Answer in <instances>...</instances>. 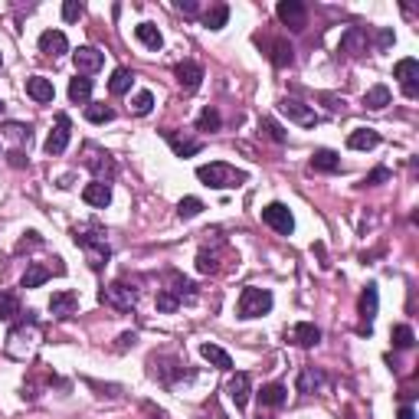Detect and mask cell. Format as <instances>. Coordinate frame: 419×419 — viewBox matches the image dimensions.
I'll return each mask as SVG.
<instances>
[{"mask_svg":"<svg viewBox=\"0 0 419 419\" xmlns=\"http://www.w3.org/2000/svg\"><path fill=\"white\" fill-rule=\"evenodd\" d=\"M73 240L75 246L86 253V262H89V269L92 272H102L105 266H108V259H112V246H108V236H105V229L102 223H86V226H79L73 233Z\"/></svg>","mask_w":419,"mask_h":419,"instance_id":"cell-1","label":"cell"},{"mask_svg":"<svg viewBox=\"0 0 419 419\" xmlns=\"http://www.w3.org/2000/svg\"><path fill=\"white\" fill-rule=\"evenodd\" d=\"M40 338H43L40 321H36V314H33V312H27L23 318H20V325L7 334V357L27 360L33 354V347L40 344Z\"/></svg>","mask_w":419,"mask_h":419,"instance_id":"cell-2","label":"cell"},{"mask_svg":"<svg viewBox=\"0 0 419 419\" xmlns=\"http://www.w3.org/2000/svg\"><path fill=\"white\" fill-rule=\"evenodd\" d=\"M148 374L157 380V383H164V387H177L180 380H194V374L187 370V364L180 357H170V354H151L148 357Z\"/></svg>","mask_w":419,"mask_h":419,"instance_id":"cell-3","label":"cell"},{"mask_svg":"<svg viewBox=\"0 0 419 419\" xmlns=\"http://www.w3.org/2000/svg\"><path fill=\"white\" fill-rule=\"evenodd\" d=\"M196 180L207 183V187H213V190H229V187H242V183H246V174L236 170V167L223 164V161H213V164L196 167Z\"/></svg>","mask_w":419,"mask_h":419,"instance_id":"cell-4","label":"cell"},{"mask_svg":"<svg viewBox=\"0 0 419 419\" xmlns=\"http://www.w3.org/2000/svg\"><path fill=\"white\" fill-rule=\"evenodd\" d=\"M272 305H275V299H272L269 288H255V285H249V288H242L240 292V305H236V312H240V318H262V314L272 312Z\"/></svg>","mask_w":419,"mask_h":419,"instance_id":"cell-5","label":"cell"},{"mask_svg":"<svg viewBox=\"0 0 419 419\" xmlns=\"http://www.w3.org/2000/svg\"><path fill=\"white\" fill-rule=\"evenodd\" d=\"M82 164L89 167L92 174H95V180H102V183H108V180L118 177V164H115V157H112L105 148H99V144H86V148H82Z\"/></svg>","mask_w":419,"mask_h":419,"instance_id":"cell-6","label":"cell"},{"mask_svg":"<svg viewBox=\"0 0 419 419\" xmlns=\"http://www.w3.org/2000/svg\"><path fill=\"white\" fill-rule=\"evenodd\" d=\"M99 301L108 305V308H115V312H131L138 305V288H131L125 282H112L99 292Z\"/></svg>","mask_w":419,"mask_h":419,"instance_id":"cell-7","label":"cell"},{"mask_svg":"<svg viewBox=\"0 0 419 419\" xmlns=\"http://www.w3.org/2000/svg\"><path fill=\"white\" fill-rule=\"evenodd\" d=\"M377 308H380V292L377 285L370 282L364 292H360V301H357V314H360V334H370L374 331V318H377Z\"/></svg>","mask_w":419,"mask_h":419,"instance_id":"cell-8","label":"cell"},{"mask_svg":"<svg viewBox=\"0 0 419 419\" xmlns=\"http://www.w3.org/2000/svg\"><path fill=\"white\" fill-rule=\"evenodd\" d=\"M262 223L272 226L279 236H288L295 229V216L288 213L285 203H269V207H262Z\"/></svg>","mask_w":419,"mask_h":419,"instance_id":"cell-9","label":"cell"},{"mask_svg":"<svg viewBox=\"0 0 419 419\" xmlns=\"http://www.w3.org/2000/svg\"><path fill=\"white\" fill-rule=\"evenodd\" d=\"M393 75L400 79V86H403V95L406 99H416L419 95V60H413V56H406V60H400L396 66H393Z\"/></svg>","mask_w":419,"mask_h":419,"instance_id":"cell-10","label":"cell"},{"mask_svg":"<svg viewBox=\"0 0 419 419\" xmlns=\"http://www.w3.org/2000/svg\"><path fill=\"white\" fill-rule=\"evenodd\" d=\"M279 112L288 115V121H295V125H305V128H314L318 125V115H314L312 105L299 102V99H282L279 102Z\"/></svg>","mask_w":419,"mask_h":419,"instance_id":"cell-11","label":"cell"},{"mask_svg":"<svg viewBox=\"0 0 419 419\" xmlns=\"http://www.w3.org/2000/svg\"><path fill=\"white\" fill-rule=\"evenodd\" d=\"M69 131H73V121H69V115H56V128L49 131V138H46V154L49 157H56V154H62L66 151V144H69Z\"/></svg>","mask_w":419,"mask_h":419,"instance_id":"cell-12","label":"cell"},{"mask_svg":"<svg viewBox=\"0 0 419 419\" xmlns=\"http://www.w3.org/2000/svg\"><path fill=\"white\" fill-rule=\"evenodd\" d=\"M275 14H279V20H282L288 30H305V23H308V10H305L301 0H282L275 7Z\"/></svg>","mask_w":419,"mask_h":419,"instance_id":"cell-13","label":"cell"},{"mask_svg":"<svg viewBox=\"0 0 419 419\" xmlns=\"http://www.w3.org/2000/svg\"><path fill=\"white\" fill-rule=\"evenodd\" d=\"M73 62H75V73L79 75H89V73H99L105 62V53L95 49V46H79L73 53Z\"/></svg>","mask_w":419,"mask_h":419,"instance_id":"cell-14","label":"cell"},{"mask_svg":"<svg viewBox=\"0 0 419 419\" xmlns=\"http://www.w3.org/2000/svg\"><path fill=\"white\" fill-rule=\"evenodd\" d=\"M220 255H229L223 240L216 242V246H203V249L196 253V269L203 272V275H216V272L223 269V266H220Z\"/></svg>","mask_w":419,"mask_h":419,"instance_id":"cell-15","label":"cell"},{"mask_svg":"<svg viewBox=\"0 0 419 419\" xmlns=\"http://www.w3.org/2000/svg\"><path fill=\"white\" fill-rule=\"evenodd\" d=\"M174 75H177V82H180V89L183 92H196L200 89V82H203V66L194 60H183L174 66Z\"/></svg>","mask_w":419,"mask_h":419,"instance_id":"cell-16","label":"cell"},{"mask_svg":"<svg viewBox=\"0 0 419 419\" xmlns=\"http://www.w3.org/2000/svg\"><path fill=\"white\" fill-rule=\"evenodd\" d=\"M75 312H79V295H75V292H53V299H49V314H53V318L66 321V318H73Z\"/></svg>","mask_w":419,"mask_h":419,"instance_id":"cell-17","label":"cell"},{"mask_svg":"<svg viewBox=\"0 0 419 419\" xmlns=\"http://www.w3.org/2000/svg\"><path fill=\"white\" fill-rule=\"evenodd\" d=\"M40 53L49 56V60H60L62 53H69V40H66V33L62 30H46L40 36Z\"/></svg>","mask_w":419,"mask_h":419,"instance_id":"cell-18","label":"cell"},{"mask_svg":"<svg viewBox=\"0 0 419 419\" xmlns=\"http://www.w3.org/2000/svg\"><path fill=\"white\" fill-rule=\"evenodd\" d=\"M344 56H364L367 53V33L360 30V27H347L344 30V36H341V46H338Z\"/></svg>","mask_w":419,"mask_h":419,"instance_id":"cell-19","label":"cell"},{"mask_svg":"<svg viewBox=\"0 0 419 419\" xmlns=\"http://www.w3.org/2000/svg\"><path fill=\"white\" fill-rule=\"evenodd\" d=\"M226 393H229V400L236 403V409H246L249 403V393H253V380L249 374H236L229 383H226Z\"/></svg>","mask_w":419,"mask_h":419,"instance_id":"cell-20","label":"cell"},{"mask_svg":"<svg viewBox=\"0 0 419 419\" xmlns=\"http://www.w3.org/2000/svg\"><path fill=\"white\" fill-rule=\"evenodd\" d=\"M82 200L95 210H105L112 203V187L102 183V180H92V183H86V190H82Z\"/></svg>","mask_w":419,"mask_h":419,"instance_id":"cell-21","label":"cell"},{"mask_svg":"<svg viewBox=\"0 0 419 419\" xmlns=\"http://www.w3.org/2000/svg\"><path fill=\"white\" fill-rule=\"evenodd\" d=\"M325 383H328L325 370H318V367H301L299 383H295V387H299V393H321Z\"/></svg>","mask_w":419,"mask_h":419,"instance_id":"cell-22","label":"cell"},{"mask_svg":"<svg viewBox=\"0 0 419 419\" xmlns=\"http://www.w3.org/2000/svg\"><path fill=\"white\" fill-rule=\"evenodd\" d=\"M164 138H167V144L174 148L177 157H194V154H200V148H203L200 138H180L177 131H164Z\"/></svg>","mask_w":419,"mask_h":419,"instance_id":"cell-23","label":"cell"},{"mask_svg":"<svg viewBox=\"0 0 419 419\" xmlns=\"http://www.w3.org/2000/svg\"><path fill=\"white\" fill-rule=\"evenodd\" d=\"M167 282H170V288H164V292H170L180 305L196 299V285L190 282V279H183V275H177V272H170V275H167Z\"/></svg>","mask_w":419,"mask_h":419,"instance_id":"cell-24","label":"cell"},{"mask_svg":"<svg viewBox=\"0 0 419 419\" xmlns=\"http://www.w3.org/2000/svg\"><path fill=\"white\" fill-rule=\"evenodd\" d=\"M27 95H30L33 102H53V95H56V89H53V82L46 79V75H33V79H27Z\"/></svg>","mask_w":419,"mask_h":419,"instance_id":"cell-25","label":"cell"},{"mask_svg":"<svg viewBox=\"0 0 419 419\" xmlns=\"http://www.w3.org/2000/svg\"><path fill=\"white\" fill-rule=\"evenodd\" d=\"M377 144H380V131H374V128H357V131L347 135V148L351 151H370Z\"/></svg>","mask_w":419,"mask_h":419,"instance_id":"cell-26","label":"cell"},{"mask_svg":"<svg viewBox=\"0 0 419 419\" xmlns=\"http://www.w3.org/2000/svg\"><path fill=\"white\" fill-rule=\"evenodd\" d=\"M312 170H321V174H338L341 170V157L328 148H318L312 154Z\"/></svg>","mask_w":419,"mask_h":419,"instance_id":"cell-27","label":"cell"},{"mask_svg":"<svg viewBox=\"0 0 419 419\" xmlns=\"http://www.w3.org/2000/svg\"><path fill=\"white\" fill-rule=\"evenodd\" d=\"M292 341H295L299 347H314L318 341H321V328L312 325V321H301V325L292 328Z\"/></svg>","mask_w":419,"mask_h":419,"instance_id":"cell-28","label":"cell"},{"mask_svg":"<svg viewBox=\"0 0 419 419\" xmlns=\"http://www.w3.org/2000/svg\"><path fill=\"white\" fill-rule=\"evenodd\" d=\"M259 403L269 406V409H279V406L288 403V390L282 383H266V387L259 390Z\"/></svg>","mask_w":419,"mask_h":419,"instance_id":"cell-29","label":"cell"},{"mask_svg":"<svg viewBox=\"0 0 419 419\" xmlns=\"http://www.w3.org/2000/svg\"><path fill=\"white\" fill-rule=\"evenodd\" d=\"M135 36H138V43L148 46V49H154V53L164 46V36H161V30H157L154 23H138V27H135Z\"/></svg>","mask_w":419,"mask_h":419,"instance_id":"cell-30","label":"cell"},{"mask_svg":"<svg viewBox=\"0 0 419 419\" xmlns=\"http://www.w3.org/2000/svg\"><path fill=\"white\" fill-rule=\"evenodd\" d=\"M200 354H203V360H210L216 370H233V357L226 354L223 347L216 344H200Z\"/></svg>","mask_w":419,"mask_h":419,"instance_id":"cell-31","label":"cell"},{"mask_svg":"<svg viewBox=\"0 0 419 419\" xmlns=\"http://www.w3.org/2000/svg\"><path fill=\"white\" fill-rule=\"evenodd\" d=\"M69 99L75 105H86L92 99V79L89 75H75L73 82H69Z\"/></svg>","mask_w":419,"mask_h":419,"instance_id":"cell-32","label":"cell"},{"mask_svg":"<svg viewBox=\"0 0 419 419\" xmlns=\"http://www.w3.org/2000/svg\"><path fill=\"white\" fill-rule=\"evenodd\" d=\"M390 99H393V95H390L387 86H374V89L364 92V105H367L370 112H380V108H387Z\"/></svg>","mask_w":419,"mask_h":419,"instance_id":"cell-33","label":"cell"},{"mask_svg":"<svg viewBox=\"0 0 419 419\" xmlns=\"http://www.w3.org/2000/svg\"><path fill=\"white\" fill-rule=\"evenodd\" d=\"M226 20H229V7H226V3H213L207 14H203V23H207V30H223Z\"/></svg>","mask_w":419,"mask_h":419,"instance_id":"cell-34","label":"cell"},{"mask_svg":"<svg viewBox=\"0 0 419 419\" xmlns=\"http://www.w3.org/2000/svg\"><path fill=\"white\" fill-rule=\"evenodd\" d=\"M131 82H135V73H131V69H115L112 79H108V92H112V95H125V92L131 89Z\"/></svg>","mask_w":419,"mask_h":419,"instance_id":"cell-35","label":"cell"},{"mask_svg":"<svg viewBox=\"0 0 419 419\" xmlns=\"http://www.w3.org/2000/svg\"><path fill=\"white\" fill-rule=\"evenodd\" d=\"M49 275H53V272L46 269V266H40V262H30V269L23 272L20 285H23V288H40V285H43Z\"/></svg>","mask_w":419,"mask_h":419,"instance_id":"cell-36","label":"cell"},{"mask_svg":"<svg viewBox=\"0 0 419 419\" xmlns=\"http://www.w3.org/2000/svg\"><path fill=\"white\" fill-rule=\"evenodd\" d=\"M272 62H275L279 69L292 66V62H295V49H292V43H285V40H275V43H272Z\"/></svg>","mask_w":419,"mask_h":419,"instance_id":"cell-37","label":"cell"},{"mask_svg":"<svg viewBox=\"0 0 419 419\" xmlns=\"http://www.w3.org/2000/svg\"><path fill=\"white\" fill-rule=\"evenodd\" d=\"M390 338H393V347H396V351H409V347L416 344V334H413L409 325H396V328L390 331Z\"/></svg>","mask_w":419,"mask_h":419,"instance_id":"cell-38","label":"cell"},{"mask_svg":"<svg viewBox=\"0 0 419 419\" xmlns=\"http://www.w3.org/2000/svg\"><path fill=\"white\" fill-rule=\"evenodd\" d=\"M220 125H223L220 112H216V108H210V105L196 115V131H220Z\"/></svg>","mask_w":419,"mask_h":419,"instance_id":"cell-39","label":"cell"},{"mask_svg":"<svg viewBox=\"0 0 419 419\" xmlns=\"http://www.w3.org/2000/svg\"><path fill=\"white\" fill-rule=\"evenodd\" d=\"M86 118H89L92 125H105V121L115 118V108H108V105H102V102H92V105H86Z\"/></svg>","mask_w":419,"mask_h":419,"instance_id":"cell-40","label":"cell"},{"mask_svg":"<svg viewBox=\"0 0 419 419\" xmlns=\"http://www.w3.org/2000/svg\"><path fill=\"white\" fill-rule=\"evenodd\" d=\"M203 213V200L200 196H183L177 203V216L180 220H194V216H200Z\"/></svg>","mask_w":419,"mask_h":419,"instance_id":"cell-41","label":"cell"},{"mask_svg":"<svg viewBox=\"0 0 419 419\" xmlns=\"http://www.w3.org/2000/svg\"><path fill=\"white\" fill-rule=\"evenodd\" d=\"M20 314V301L14 292H0V321H14Z\"/></svg>","mask_w":419,"mask_h":419,"instance_id":"cell-42","label":"cell"},{"mask_svg":"<svg viewBox=\"0 0 419 419\" xmlns=\"http://www.w3.org/2000/svg\"><path fill=\"white\" fill-rule=\"evenodd\" d=\"M0 131L7 138H14V141H27V144H30V138H33V128L30 125H20V121H3Z\"/></svg>","mask_w":419,"mask_h":419,"instance_id":"cell-43","label":"cell"},{"mask_svg":"<svg viewBox=\"0 0 419 419\" xmlns=\"http://www.w3.org/2000/svg\"><path fill=\"white\" fill-rule=\"evenodd\" d=\"M259 131H266V138H269V141H275V144H285V141H288V135L282 131V125H279V121H272V118L259 121Z\"/></svg>","mask_w":419,"mask_h":419,"instance_id":"cell-44","label":"cell"},{"mask_svg":"<svg viewBox=\"0 0 419 419\" xmlns=\"http://www.w3.org/2000/svg\"><path fill=\"white\" fill-rule=\"evenodd\" d=\"M151 108H154V95H151L148 89H141L135 99H131V112H135V115H151Z\"/></svg>","mask_w":419,"mask_h":419,"instance_id":"cell-45","label":"cell"},{"mask_svg":"<svg viewBox=\"0 0 419 419\" xmlns=\"http://www.w3.org/2000/svg\"><path fill=\"white\" fill-rule=\"evenodd\" d=\"M154 305H157V312H164V314H174V312L180 308V301L174 299L170 292H164V288L157 292V299H154Z\"/></svg>","mask_w":419,"mask_h":419,"instance_id":"cell-46","label":"cell"},{"mask_svg":"<svg viewBox=\"0 0 419 419\" xmlns=\"http://www.w3.org/2000/svg\"><path fill=\"white\" fill-rule=\"evenodd\" d=\"M82 14H86V7H82L79 0H66V3H62V20H66V23H75Z\"/></svg>","mask_w":419,"mask_h":419,"instance_id":"cell-47","label":"cell"},{"mask_svg":"<svg viewBox=\"0 0 419 419\" xmlns=\"http://www.w3.org/2000/svg\"><path fill=\"white\" fill-rule=\"evenodd\" d=\"M387 180H390V170L387 167H377L374 174H367V177H364L360 187H380V183H387Z\"/></svg>","mask_w":419,"mask_h":419,"instance_id":"cell-48","label":"cell"},{"mask_svg":"<svg viewBox=\"0 0 419 419\" xmlns=\"http://www.w3.org/2000/svg\"><path fill=\"white\" fill-rule=\"evenodd\" d=\"M7 164L20 170V167H27V164H30V157H27V151H23V148H14L10 154H7Z\"/></svg>","mask_w":419,"mask_h":419,"instance_id":"cell-49","label":"cell"},{"mask_svg":"<svg viewBox=\"0 0 419 419\" xmlns=\"http://www.w3.org/2000/svg\"><path fill=\"white\" fill-rule=\"evenodd\" d=\"M36 246H43V236H40V233H27V236H23V240H20V246H16V253H23V249H36Z\"/></svg>","mask_w":419,"mask_h":419,"instance_id":"cell-50","label":"cell"},{"mask_svg":"<svg viewBox=\"0 0 419 419\" xmlns=\"http://www.w3.org/2000/svg\"><path fill=\"white\" fill-rule=\"evenodd\" d=\"M174 7H177V10H180V14H183V16H196V14H200V7H196V0H177Z\"/></svg>","mask_w":419,"mask_h":419,"instance_id":"cell-51","label":"cell"},{"mask_svg":"<svg viewBox=\"0 0 419 419\" xmlns=\"http://www.w3.org/2000/svg\"><path fill=\"white\" fill-rule=\"evenodd\" d=\"M393 40H396V36H393V30H380V33H377V49H380V53H383V49H390V46H393Z\"/></svg>","mask_w":419,"mask_h":419,"instance_id":"cell-52","label":"cell"},{"mask_svg":"<svg viewBox=\"0 0 419 419\" xmlns=\"http://www.w3.org/2000/svg\"><path fill=\"white\" fill-rule=\"evenodd\" d=\"M321 102H328L331 112H344V99H338V95H328V92H325V95H321Z\"/></svg>","mask_w":419,"mask_h":419,"instance_id":"cell-53","label":"cell"},{"mask_svg":"<svg viewBox=\"0 0 419 419\" xmlns=\"http://www.w3.org/2000/svg\"><path fill=\"white\" fill-rule=\"evenodd\" d=\"M135 341H138V334H135V331H125V334L118 338V351H128V347L135 344Z\"/></svg>","mask_w":419,"mask_h":419,"instance_id":"cell-54","label":"cell"},{"mask_svg":"<svg viewBox=\"0 0 419 419\" xmlns=\"http://www.w3.org/2000/svg\"><path fill=\"white\" fill-rule=\"evenodd\" d=\"M141 409L148 413V419H167V413H164V409H157V406H154V403H141Z\"/></svg>","mask_w":419,"mask_h":419,"instance_id":"cell-55","label":"cell"},{"mask_svg":"<svg viewBox=\"0 0 419 419\" xmlns=\"http://www.w3.org/2000/svg\"><path fill=\"white\" fill-rule=\"evenodd\" d=\"M396 419H416V413H413V406H403V409H400V416Z\"/></svg>","mask_w":419,"mask_h":419,"instance_id":"cell-56","label":"cell"},{"mask_svg":"<svg viewBox=\"0 0 419 419\" xmlns=\"http://www.w3.org/2000/svg\"><path fill=\"white\" fill-rule=\"evenodd\" d=\"M259 419H272V416H259Z\"/></svg>","mask_w":419,"mask_h":419,"instance_id":"cell-57","label":"cell"},{"mask_svg":"<svg viewBox=\"0 0 419 419\" xmlns=\"http://www.w3.org/2000/svg\"><path fill=\"white\" fill-rule=\"evenodd\" d=\"M0 112H3V102H0Z\"/></svg>","mask_w":419,"mask_h":419,"instance_id":"cell-58","label":"cell"},{"mask_svg":"<svg viewBox=\"0 0 419 419\" xmlns=\"http://www.w3.org/2000/svg\"><path fill=\"white\" fill-rule=\"evenodd\" d=\"M0 62H3V56H0Z\"/></svg>","mask_w":419,"mask_h":419,"instance_id":"cell-59","label":"cell"}]
</instances>
